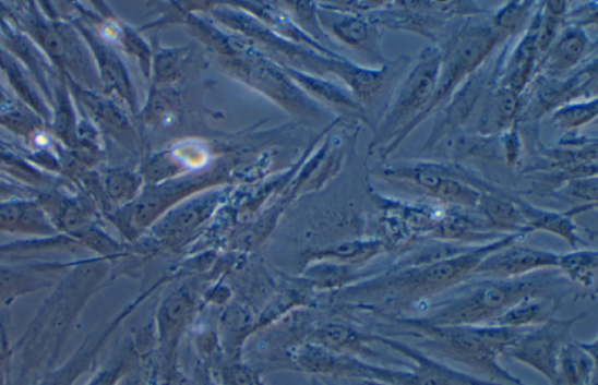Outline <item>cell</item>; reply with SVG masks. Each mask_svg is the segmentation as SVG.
Returning <instances> with one entry per match:
<instances>
[{"instance_id":"cell-2","label":"cell","mask_w":598,"mask_h":385,"mask_svg":"<svg viewBox=\"0 0 598 385\" xmlns=\"http://www.w3.org/2000/svg\"><path fill=\"white\" fill-rule=\"evenodd\" d=\"M523 238L519 233H510L488 245L469 246L462 253L436 262L396 266L358 284L347 291V296L362 310L392 320L400 316L402 311L457 288L474 276L481 261Z\"/></svg>"},{"instance_id":"cell-18","label":"cell","mask_w":598,"mask_h":385,"mask_svg":"<svg viewBox=\"0 0 598 385\" xmlns=\"http://www.w3.org/2000/svg\"><path fill=\"white\" fill-rule=\"evenodd\" d=\"M517 205L526 220V236L529 232L546 231L553 233L563 240H566L573 248L581 240L576 233V226L573 222L572 215L548 212L531 206L523 201L517 200Z\"/></svg>"},{"instance_id":"cell-34","label":"cell","mask_w":598,"mask_h":385,"mask_svg":"<svg viewBox=\"0 0 598 385\" xmlns=\"http://www.w3.org/2000/svg\"><path fill=\"white\" fill-rule=\"evenodd\" d=\"M517 132L512 133L506 140V153L509 163L516 160L518 156L519 140L516 135Z\"/></svg>"},{"instance_id":"cell-27","label":"cell","mask_w":598,"mask_h":385,"mask_svg":"<svg viewBox=\"0 0 598 385\" xmlns=\"http://www.w3.org/2000/svg\"><path fill=\"white\" fill-rule=\"evenodd\" d=\"M19 274L9 264L0 263V310L9 309L21 294Z\"/></svg>"},{"instance_id":"cell-22","label":"cell","mask_w":598,"mask_h":385,"mask_svg":"<svg viewBox=\"0 0 598 385\" xmlns=\"http://www.w3.org/2000/svg\"><path fill=\"white\" fill-rule=\"evenodd\" d=\"M521 108L518 94L502 88L490 100L489 107L480 123V132L485 135L506 129L516 119Z\"/></svg>"},{"instance_id":"cell-19","label":"cell","mask_w":598,"mask_h":385,"mask_svg":"<svg viewBox=\"0 0 598 385\" xmlns=\"http://www.w3.org/2000/svg\"><path fill=\"white\" fill-rule=\"evenodd\" d=\"M539 25L528 32V35L518 44L511 58L504 77V87L516 94L525 88L531 72H534L535 60L538 55L537 37Z\"/></svg>"},{"instance_id":"cell-3","label":"cell","mask_w":598,"mask_h":385,"mask_svg":"<svg viewBox=\"0 0 598 385\" xmlns=\"http://www.w3.org/2000/svg\"><path fill=\"white\" fill-rule=\"evenodd\" d=\"M382 337H407L417 340L424 354L444 363H454L486 376V380L506 385H528L509 373L501 364L507 349L518 340L525 329L495 325L463 327H430L406 323L397 317Z\"/></svg>"},{"instance_id":"cell-24","label":"cell","mask_w":598,"mask_h":385,"mask_svg":"<svg viewBox=\"0 0 598 385\" xmlns=\"http://www.w3.org/2000/svg\"><path fill=\"white\" fill-rule=\"evenodd\" d=\"M597 98L584 104L561 106L553 116L557 127L562 130H574L593 122L597 117Z\"/></svg>"},{"instance_id":"cell-37","label":"cell","mask_w":598,"mask_h":385,"mask_svg":"<svg viewBox=\"0 0 598 385\" xmlns=\"http://www.w3.org/2000/svg\"><path fill=\"white\" fill-rule=\"evenodd\" d=\"M8 314V310H0V322H2L3 317Z\"/></svg>"},{"instance_id":"cell-17","label":"cell","mask_w":598,"mask_h":385,"mask_svg":"<svg viewBox=\"0 0 598 385\" xmlns=\"http://www.w3.org/2000/svg\"><path fill=\"white\" fill-rule=\"evenodd\" d=\"M477 208L486 217L489 227L526 237L527 224L517 205V200L481 194Z\"/></svg>"},{"instance_id":"cell-11","label":"cell","mask_w":598,"mask_h":385,"mask_svg":"<svg viewBox=\"0 0 598 385\" xmlns=\"http://www.w3.org/2000/svg\"><path fill=\"white\" fill-rule=\"evenodd\" d=\"M387 175L410 181L443 203L463 208H477L483 194L462 179L452 177L440 166L420 165L414 169L392 170Z\"/></svg>"},{"instance_id":"cell-7","label":"cell","mask_w":598,"mask_h":385,"mask_svg":"<svg viewBox=\"0 0 598 385\" xmlns=\"http://www.w3.org/2000/svg\"><path fill=\"white\" fill-rule=\"evenodd\" d=\"M442 59L439 48L429 47L423 50L379 124L372 146L390 145L398 133L424 111L435 93Z\"/></svg>"},{"instance_id":"cell-26","label":"cell","mask_w":598,"mask_h":385,"mask_svg":"<svg viewBox=\"0 0 598 385\" xmlns=\"http://www.w3.org/2000/svg\"><path fill=\"white\" fill-rule=\"evenodd\" d=\"M531 2H510L494 16L493 26L504 33L505 36L517 31L531 8Z\"/></svg>"},{"instance_id":"cell-10","label":"cell","mask_w":598,"mask_h":385,"mask_svg":"<svg viewBox=\"0 0 598 385\" xmlns=\"http://www.w3.org/2000/svg\"><path fill=\"white\" fill-rule=\"evenodd\" d=\"M132 309L134 306H129L113 317L111 322L92 332L71 358L45 373L32 385H75L83 376L92 373L95 370L99 354H101L112 334L119 328Z\"/></svg>"},{"instance_id":"cell-23","label":"cell","mask_w":598,"mask_h":385,"mask_svg":"<svg viewBox=\"0 0 598 385\" xmlns=\"http://www.w3.org/2000/svg\"><path fill=\"white\" fill-rule=\"evenodd\" d=\"M385 251L386 245L384 242L373 240L338 245L328 250L326 256L347 264H361L380 256Z\"/></svg>"},{"instance_id":"cell-15","label":"cell","mask_w":598,"mask_h":385,"mask_svg":"<svg viewBox=\"0 0 598 385\" xmlns=\"http://www.w3.org/2000/svg\"><path fill=\"white\" fill-rule=\"evenodd\" d=\"M597 340L564 346L554 385H596Z\"/></svg>"},{"instance_id":"cell-13","label":"cell","mask_w":598,"mask_h":385,"mask_svg":"<svg viewBox=\"0 0 598 385\" xmlns=\"http://www.w3.org/2000/svg\"><path fill=\"white\" fill-rule=\"evenodd\" d=\"M0 232L51 238L57 230L38 203L16 200L0 204Z\"/></svg>"},{"instance_id":"cell-35","label":"cell","mask_w":598,"mask_h":385,"mask_svg":"<svg viewBox=\"0 0 598 385\" xmlns=\"http://www.w3.org/2000/svg\"><path fill=\"white\" fill-rule=\"evenodd\" d=\"M0 385H12V366L0 371Z\"/></svg>"},{"instance_id":"cell-14","label":"cell","mask_w":598,"mask_h":385,"mask_svg":"<svg viewBox=\"0 0 598 385\" xmlns=\"http://www.w3.org/2000/svg\"><path fill=\"white\" fill-rule=\"evenodd\" d=\"M560 306L559 294L529 296L498 317L492 325L516 329L537 327L553 320Z\"/></svg>"},{"instance_id":"cell-32","label":"cell","mask_w":598,"mask_h":385,"mask_svg":"<svg viewBox=\"0 0 598 385\" xmlns=\"http://www.w3.org/2000/svg\"><path fill=\"white\" fill-rule=\"evenodd\" d=\"M335 29L339 38L351 45H360L369 37L368 24L358 20L345 21Z\"/></svg>"},{"instance_id":"cell-25","label":"cell","mask_w":598,"mask_h":385,"mask_svg":"<svg viewBox=\"0 0 598 385\" xmlns=\"http://www.w3.org/2000/svg\"><path fill=\"white\" fill-rule=\"evenodd\" d=\"M95 52L99 67H101L103 75L111 88L118 89L120 93L128 95L127 80L123 74V67L109 49L103 45L95 43Z\"/></svg>"},{"instance_id":"cell-33","label":"cell","mask_w":598,"mask_h":385,"mask_svg":"<svg viewBox=\"0 0 598 385\" xmlns=\"http://www.w3.org/2000/svg\"><path fill=\"white\" fill-rule=\"evenodd\" d=\"M9 314L0 322V371L12 366L13 362V345L10 342V334L8 329Z\"/></svg>"},{"instance_id":"cell-5","label":"cell","mask_w":598,"mask_h":385,"mask_svg":"<svg viewBox=\"0 0 598 385\" xmlns=\"http://www.w3.org/2000/svg\"><path fill=\"white\" fill-rule=\"evenodd\" d=\"M506 36L494 26H478L461 33L448 52L443 56L438 86L428 107L414 120L398 136L385 148H382L384 157H387L400 146L409 133L417 129L433 112L443 100L452 94L459 82L474 73L485 62L498 44Z\"/></svg>"},{"instance_id":"cell-12","label":"cell","mask_w":598,"mask_h":385,"mask_svg":"<svg viewBox=\"0 0 598 385\" xmlns=\"http://www.w3.org/2000/svg\"><path fill=\"white\" fill-rule=\"evenodd\" d=\"M312 340V344L337 354L354 357L367 362L385 360L379 351L372 348V345L376 344L374 336L350 326L326 325L313 334Z\"/></svg>"},{"instance_id":"cell-38","label":"cell","mask_w":598,"mask_h":385,"mask_svg":"<svg viewBox=\"0 0 598 385\" xmlns=\"http://www.w3.org/2000/svg\"><path fill=\"white\" fill-rule=\"evenodd\" d=\"M204 385H215V384L213 383L212 380L206 378V381L204 382Z\"/></svg>"},{"instance_id":"cell-28","label":"cell","mask_w":598,"mask_h":385,"mask_svg":"<svg viewBox=\"0 0 598 385\" xmlns=\"http://www.w3.org/2000/svg\"><path fill=\"white\" fill-rule=\"evenodd\" d=\"M213 208L212 201L205 200L204 203H195L187 209H182L174 215V219L166 222L169 230H184L195 226L203 220Z\"/></svg>"},{"instance_id":"cell-16","label":"cell","mask_w":598,"mask_h":385,"mask_svg":"<svg viewBox=\"0 0 598 385\" xmlns=\"http://www.w3.org/2000/svg\"><path fill=\"white\" fill-rule=\"evenodd\" d=\"M588 46L585 32L578 27H571L562 33L561 38L547 50L542 61V70L558 74L574 69L583 59Z\"/></svg>"},{"instance_id":"cell-31","label":"cell","mask_w":598,"mask_h":385,"mask_svg":"<svg viewBox=\"0 0 598 385\" xmlns=\"http://www.w3.org/2000/svg\"><path fill=\"white\" fill-rule=\"evenodd\" d=\"M562 193L567 197L575 200H586L596 204L597 201V178H584L572 180L569 187L562 190Z\"/></svg>"},{"instance_id":"cell-8","label":"cell","mask_w":598,"mask_h":385,"mask_svg":"<svg viewBox=\"0 0 598 385\" xmlns=\"http://www.w3.org/2000/svg\"><path fill=\"white\" fill-rule=\"evenodd\" d=\"M586 315L579 314L563 321L553 317L540 326L525 329L507 349L505 357L530 368L554 385L562 350L570 344L573 327Z\"/></svg>"},{"instance_id":"cell-6","label":"cell","mask_w":598,"mask_h":385,"mask_svg":"<svg viewBox=\"0 0 598 385\" xmlns=\"http://www.w3.org/2000/svg\"><path fill=\"white\" fill-rule=\"evenodd\" d=\"M376 344L385 346L411 361L408 370H396L360 360L357 378L387 385H506L491 382L439 361L423 353L417 347L395 338L374 336Z\"/></svg>"},{"instance_id":"cell-20","label":"cell","mask_w":598,"mask_h":385,"mask_svg":"<svg viewBox=\"0 0 598 385\" xmlns=\"http://www.w3.org/2000/svg\"><path fill=\"white\" fill-rule=\"evenodd\" d=\"M483 82L480 77L470 76V81L463 87L453 104L447 107L441 121L435 125L433 133L427 143V147H431L439 142L448 131L455 129L462 121L467 119L470 109L477 103Z\"/></svg>"},{"instance_id":"cell-21","label":"cell","mask_w":598,"mask_h":385,"mask_svg":"<svg viewBox=\"0 0 598 385\" xmlns=\"http://www.w3.org/2000/svg\"><path fill=\"white\" fill-rule=\"evenodd\" d=\"M598 266L596 250H577L574 253L559 255L557 270L578 287H594Z\"/></svg>"},{"instance_id":"cell-30","label":"cell","mask_w":598,"mask_h":385,"mask_svg":"<svg viewBox=\"0 0 598 385\" xmlns=\"http://www.w3.org/2000/svg\"><path fill=\"white\" fill-rule=\"evenodd\" d=\"M129 372V361L120 359L96 372L85 385H119Z\"/></svg>"},{"instance_id":"cell-9","label":"cell","mask_w":598,"mask_h":385,"mask_svg":"<svg viewBox=\"0 0 598 385\" xmlns=\"http://www.w3.org/2000/svg\"><path fill=\"white\" fill-rule=\"evenodd\" d=\"M559 254L517 243L494 251L477 266L474 276L517 279L558 267Z\"/></svg>"},{"instance_id":"cell-39","label":"cell","mask_w":598,"mask_h":385,"mask_svg":"<svg viewBox=\"0 0 598 385\" xmlns=\"http://www.w3.org/2000/svg\"><path fill=\"white\" fill-rule=\"evenodd\" d=\"M323 384H324V385H338V384L330 383V382H324Z\"/></svg>"},{"instance_id":"cell-36","label":"cell","mask_w":598,"mask_h":385,"mask_svg":"<svg viewBox=\"0 0 598 385\" xmlns=\"http://www.w3.org/2000/svg\"><path fill=\"white\" fill-rule=\"evenodd\" d=\"M362 382H363V385H387V384L379 383L374 381H362Z\"/></svg>"},{"instance_id":"cell-29","label":"cell","mask_w":598,"mask_h":385,"mask_svg":"<svg viewBox=\"0 0 598 385\" xmlns=\"http://www.w3.org/2000/svg\"><path fill=\"white\" fill-rule=\"evenodd\" d=\"M106 188L110 197L115 201L130 200L137 189L134 178L128 173H111L106 179Z\"/></svg>"},{"instance_id":"cell-1","label":"cell","mask_w":598,"mask_h":385,"mask_svg":"<svg viewBox=\"0 0 598 385\" xmlns=\"http://www.w3.org/2000/svg\"><path fill=\"white\" fill-rule=\"evenodd\" d=\"M108 275L105 258L79 260L56 284L13 345V360L19 359V366L12 385H32L58 365L82 312L104 289Z\"/></svg>"},{"instance_id":"cell-4","label":"cell","mask_w":598,"mask_h":385,"mask_svg":"<svg viewBox=\"0 0 598 385\" xmlns=\"http://www.w3.org/2000/svg\"><path fill=\"white\" fill-rule=\"evenodd\" d=\"M561 275L547 272L517 279H485L463 282L448 298L429 305L418 316H400L406 323L430 327L492 325L513 305L529 296L558 294ZM393 320V317H392Z\"/></svg>"}]
</instances>
